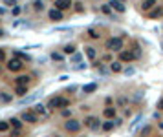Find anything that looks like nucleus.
<instances>
[{
	"mask_svg": "<svg viewBox=\"0 0 163 137\" xmlns=\"http://www.w3.org/2000/svg\"><path fill=\"white\" fill-rule=\"evenodd\" d=\"M66 130L68 132H79V128H81V123L79 121H75V119H70V121H66Z\"/></svg>",
	"mask_w": 163,
	"mask_h": 137,
	"instance_id": "obj_5",
	"label": "nucleus"
},
{
	"mask_svg": "<svg viewBox=\"0 0 163 137\" xmlns=\"http://www.w3.org/2000/svg\"><path fill=\"white\" fill-rule=\"evenodd\" d=\"M6 6H17V0H4Z\"/></svg>",
	"mask_w": 163,
	"mask_h": 137,
	"instance_id": "obj_30",
	"label": "nucleus"
},
{
	"mask_svg": "<svg viewBox=\"0 0 163 137\" xmlns=\"http://www.w3.org/2000/svg\"><path fill=\"white\" fill-rule=\"evenodd\" d=\"M0 101L9 102V101H11V95H9V93H0Z\"/></svg>",
	"mask_w": 163,
	"mask_h": 137,
	"instance_id": "obj_23",
	"label": "nucleus"
},
{
	"mask_svg": "<svg viewBox=\"0 0 163 137\" xmlns=\"http://www.w3.org/2000/svg\"><path fill=\"white\" fill-rule=\"evenodd\" d=\"M33 111H35V113H41V115H46V108H44L42 104H35L33 106Z\"/></svg>",
	"mask_w": 163,
	"mask_h": 137,
	"instance_id": "obj_16",
	"label": "nucleus"
},
{
	"mask_svg": "<svg viewBox=\"0 0 163 137\" xmlns=\"http://www.w3.org/2000/svg\"><path fill=\"white\" fill-rule=\"evenodd\" d=\"M50 18H51V20H62V11H61V9H51V11H50Z\"/></svg>",
	"mask_w": 163,
	"mask_h": 137,
	"instance_id": "obj_9",
	"label": "nucleus"
},
{
	"mask_svg": "<svg viewBox=\"0 0 163 137\" xmlns=\"http://www.w3.org/2000/svg\"><path fill=\"white\" fill-rule=\"evenodd\" d=\"M114 126H117L116 121H106V123H103V130H105V132H110Z\"/></svg>",
	"mask_w": 163,
	"mask_h": 137,
	"instance_id": "obj_14",
	"label": "nucleus"
},
{
	"mask_svg": "<svg viewBox=\"0 0 163 137\" xmlns=\"http://www.w3.org/2000/svg\"><path fill=\"white\" fill-rule=\"evenodd\" d=\"M97 90V84L95 82H92V84H86L85 88H83V91H85V93H92V91H95Z\"/></svg>",
	"mask_w": 163,
	"mask_h": 137,
	"instance_id": "obj_15",
	"label": "nucleus"
},
{
	"mask_svg": "<svg viewBox=\"0 0 163 137\" xmlns=\"http://www.w3.org/2000/svg\"><path fill=\"white\" fill-rule=\"evenodd\" d=\"M72 60H73V62H79V60H81V55H79V53H75V55H73V58H72Z\"/></svg>",
	"mask_w": 163,
	"mask_h": 137,
	"instance_id": "obj_31",
	"label": "nucleus"
},
{
	"mask_svg": "<svg viewBox=\"0 0 163 137\" xmlns=\"http://www.w3.org/2000/svg\"><path fill=\"white\" fill-rule=\"evenodd\" d=\"M86 57L90 58V60L95 58V50H93V48H86Z\"/></svg>",
	"mask_w": 163,
	"mask_h": 137,
	"instance_id": "obj_22",
	"label": "nucleus"
},
{
	"mask_svg": "<svg viewBox=\"0 0 163 137\" xmlns=\"http://www.w3.org/2000/svg\"><path fill=\"white\" fill-rule=\"evenodd\" d=\"M158 108H160V110H163V99H161L160 102H158Z\"/></svg>",
	"mask_w": 163,
	"mask_h": 137,
	"instance_id": "obj_36",
	"label": "nucleus"
},
{
	"mask_svg": "<svg viewBox=\"0 0 163 137\" xmlns=\"http://www.w3.org/2000/svg\"><path fill=\"white\" fill-rule=\"evenodd\" d=\"M15 55H17L18 58H22V60H29V57L26 55V53H20V51H17V53H15Z\"/></svg>",
	"mask_w": 163,
	"mask_h": 137,
	"instance_id": "obj_25",
	"label": "nucleus"
},
{
	"mask_svg": "<svg viewBox=\"0 0 163 137\" xmlns=\"http://www.w3.org/2000/svg\"><path fill=\"white\" fill-rule=\"evenodd\" d=\"M70 6H72V0H55V7L61 9V11L62 9H68Z\"/></svg>",
	"mask_w": 163,
	"mask_h": 137,
	"instance_id": "obj_8",
	"label": "nucleus"
},
{
	"mask_svg": "<svg viewBox=\"0 0 163 137\" xmlns=\"http://www.w3.org/2000/svg\"><path fill=\"white\" fill-rule=\"evenodd\" d=\"M9 128V123H4V121H0V132H6Z\"/></svg>",
	"mask_w": 163,
	"mask_h": 137,
	"instance_id": "obj_26",
	"label": "nucleus"
},
{
	"mask_svg": "<svg viewBox=\"0 0 163 137\" xmlns=\"http://www.w3.org/2000/svg\"><path fill=\"white\" fill-rule=\"evenodd\" d=\"M119 60H123V62H128V60H132V53L130 51H119Z\"/></svg>",
	"mask_w": 163,
	"mask_h": 137,
	"instance_id": "obj_11",
	"label": "nucleus"
},
{
	"mask_svg": "<svg viewBox=\"0 0 163 137\" xmlns=\"http://www.w3.org/2000/svg\"><path fill=\"white\" fill-rule=\"evenodd\" d=\"M28 82H29V77H28V75L17 77V84H18V86H28Z\"/></svg>",
	"mask_w": 163,
	"mask_h": 137,
	"instance_id": "obj_13",
	"label": "nucleus"
},
{
	"mask_svg": "<svg viewBox=\"0 0 163 137\" xmlns=\"http://www.w3.org/2000/svg\"><path fill=\"white\" fill-rule=\"evenodd\" d=\"M9 123H11V126H13L15 130H20V126H22V123H20V121H18V119H11V121H9Z\"/></svg>",
	"mask_w": 163,
	"mask_h": 137,
	"instance_id": "obj_21",
	"label": "nucleus"
},
{
	"mask_svg": "<svg viewBox=\"0 0 163 137\" xmlns=\"http://www.w3.org/2000/svg\"><path fill=\"white\" fill-rule=\"evenodd\" d=\"M117 104H119V106H125V104H126V99H123V97H121V99L117 101Z\"/></svg>",
	"mask_w": 163,
	"mask_h": 137,
	"instance_id": "obj_33",
	"label": "nucleus"
},
{
	"mask_svg": "<svg viewBox=\"0 0 163 137\" xmlns=\"http://www.w3.org/2000/svg\"><path fill=\"white\" fill-rule=\"evenodd\" d=\"M160 128H161V130H163V123H160Z\"/></svg>",
	"mask_w": 163,
	"mask_h": 137,
	"instance_id": "obj_39",
	"label": "nucleus"
},
{
	"mask_svg": "<svg viewBox=\"0 0 163 137\" xmlns=\"http://www.w3.org/2000/svg\"><path fill=\"white\" fill-rule=\"evenodd\" d=\"M68 104H70V101L64 99V97H53L48 106H50V108H66Z\"/></svg>",
	"mask_w": 163,
	"mask_h": 137,
	"instance_id": "obj_2",
	"label": "nucleus"
},
{
	"mask_svg": "<svg viewBox=\"0 0 163 137\" xmlns=\"http://www.w3.org/2000/svg\"><path fill=\"white\" fill-rule=\"evenodd\" d=\"M106 50L108 51H123V40H121V38H117V37L106 40Z\"/></svg>",
	"mask_w": 163,
	"mask_h": 137,
	"instance_id": "obj_1",
	"label": "nucleus"
},
{
	"mask_svg": "<svg viewBox=\"0 0 163 137\" xmlns=\"http://www.w3.org/2000/svg\"><path fill=\"white\" fill-rule=\"evenodd\" d=\"M51 58L53 60H62V55L61 53H51Z\"/></svg>",
	"mask_w": 163,
	"mask_h": 137,
	"instance_id": "obj_28",
	"label": "nucleus"
},
{
	"mask_svg": "<svg viewBox=\"0 0 163 137\" xmlns=\"http://www.w3.org/2000/svg\"><path fill=\"white\" fill-rule=\"evenodd\" d=\"M88 35H90L92 38H99V35H97V31H95V29H88Z\"/></svg>",
	"mask_w": 163,
	"mask_h": 137,
	"instance_id": "obj_27",
	"label": "nucleus"
},
{
	"mask_svg": "<svg viewBox=\"0 0 163 137\" xmlns=\"http://www.w3.org/2000/svg\"><path fill=\"white\" fill-rule=\"evenodd\" d=\"M161 15H163V9H161V6H160V7H154V9H152V11L149 13V17H150V18H158V17H161Z\"/></svg>",
	"mask_w": 163,
	"mask_h": 137,
	"instance_id": "obj_12",
	"label": "nucleus"
},
{
	"mask_svg": "<svg viewBox=\"0 0 163 137\" xmlns=\"http://www.w3.org/2000/svg\"><path fill=\"white\" fill-rule=\"evenodd\" d=\"M26 93H28V86H17V95L24 97Z\"/></svg>",
	"mask_w": 163,
	"mask_h": 137,
	"instance_id": "obj_18",
	"label": "nucleus"
},
{
	"mask_svg": "<svg viewBox=\"0 0 163 137\" xmlns=\"http://www.w3.org/2000/svg\"><path fill=\"white\" fill-rule=\"evenodd\" d=\"M85 124L88 126L90 130H99V119H95V117H86V121H85Z\"/></svg>",
	"mask_w": 163,
	"mask_h": 137,
	"instance_id": "obj_4",
	"label": "nucleus"
},
{
	"mask_svg": "<svg viewBox=\"0 0 163 137\" xmlns=\"http://www.w3.org/2000/svg\"><path fill=\"white\" fill-rule=\"evenodd\" d=\"M4 58H6V55H4V51L0 50V60H4Z\"/></svg>",
	"mask_w": 163,
	"mask_h": 137,
	"instance_id": "obj_37",
	"label": "nucleus"
},
{
	"mask_svg": "<svg viewBox=\"0 0 163 137\" xmlns=\"http://www.w3.org/2000/svg\"><path fill=\"white\" fill-rule=\"evenodd\" d=\"M156 4H158L156 0H145V2H143V9H145V11H152Z\"/></svg>",
	"mask_w": 163,
	"mask_h": 137,
	"instance_id": "obj_10",
	"label": "nucleus"
},
{
	"mask_svg": "<svg viewBox=\"0 0 163 137\" xmlns=\"http://www.w3.org/2000/svg\"><path fill=\"white\" fill-rule=\"evenodd\" d=\"M37 97H39V93H33V95H29V97H26V99H22L20 102H22V104H28V102H31V101H35V99H37Z\"/></svg>",
	"mask_w": 163,
	"mask_h": 137,
	"instance_id": "obj_20",
	"label": "nucleus"
},
{
	"mask_svg": "<svg viewBox=\"0 0 163 137\" xmlns=\"http://www.w3.org/2000/svg\"><path fill=\"white\" fill-rule=\"evenodd\" d=\"M112 9H116V11H119V13H123L125 11V4L121 2V0H110V4H108Z\"/></svg>",
	"mask_w": 163,
	"mask_h": 137,
	"instance_id": "obj_7",
	"label": "nucleus"
},
{
	"mask_svg": "<svg viewBox=\"0 0 163 137\" xmlns=\"http://www.w3.org/2000/svg\"><path fill=\"white\" fill-rule=\"evenodd\" d=\"M22 68V60L20 58H11V60L7 62V70H11V71H18Z\"/></svg>",
	"mask_w": 163,
	"mask_h": 137,
	"instance_id": "obj_3",
	"label": "nucleus"
},
{
	"mask_svg": "<svg viewBox=\"0 0 163 137\" xmlns=\"http://www.w3.org/2000/svg\"><path fill=\"white\" fill-rule=\"evenodd\" d=\"M0 37H4V31H2V29H0Z\"/></svg>",
	"mask_w": 163,
	"mask_h": 137,
	"instance_id": "obj_38",
	"label": "nucleus"
},
{
	"mask_svg": "<svg viewBox=\"0 0 163 137\" xmlns=\"http://www.w3.org/2000/svg\"><path fill=\"white\" fill-rule=\"evenodd\" d=\"M33 6H35V9H42V7H44L41 0H35V4H33Z\"/></svg>",
	"mask_w": 163,
	"mask_h": 137,
	"instance_id": "obj_29",
	"label": "nucleus"
},
{
	"mask_svg": "<svg viewBox=\"0 0 163 137\" xmlns=\"http://www.w3.org/2000/svg\"><path fill=\"white\" fill-rule=\"evenodd\" d=\"M70 113H72V111H70V110H62V115H64V117H68V115H70Z\"/></svg>",
	"mask_w": 163,
	"mask_h": 137,
	"instance_id": "obj_35",
	"label": "nucleus"
},
{
	"mask_svg": "<svg viewBox=\"0 0 163 137\" xmlns=\"http://www.w3.org/2000/svg\"><path fill=\"white\" fill-rule=\"evenodd\" d=\"M121 2H123V0H121Z\"/></svg>",
	"mask_w": 163,
	"mask_h": 137,
	"instance_id": "obj_40",
	"label": "nucleus"
},
{
	"mask_svg": "<svg viewBox=\"0 0 163 137\" xmlns=\"http://www.w3.org/2000/svg\"><path fill=\"white\" fill-rule=\"evenodd\" d=\"M64 53H75V46H72V44H68V46L64 48Z\"/></svg>",
	"mask_w": 163,
	"mask_h": 137,
	"instance_id": "obj_24",
	"label": "nucleus"
},
{
	"mask_svg": "<svg viewBox=\"0 0 163 137\" xmlns=\"http://www.w3.org/2000/svg\"><path fill=\"white\" fill-rule=\"evenodd\" d=\"M110 70H112V71H116V73H119V71L123 70V66H121V62H117V60H116V62H112V66H110Z\"/></svg>",
	"mask_w": 163,
	"mask_h": 137,
	"instance_id": "obj_17",
	"label": "nucleus"
},
{
	"mask_svg": "<svg viewBox=\"0 0 163 137\" xmlns=\"http://www.w3.org/2000/svg\"><path fill=\"white\" fill-rule=\"evenodd\" d=\"M22 121H26V123H37V113L35 111H22Z\"/></svg>",
	"mask_w": 163,
	"mask_h": 137,
	"instance_id": "obj_6",
	"label": "nucleus"
},
{
	"mask_svg": "<svg viewBox=\"0 0 163 137\" xmlns=\"http://www.w3.org/2000/svg\"><path fill=\"white\" fill-rule=\"evenodd\" d=\"M18 13H20V7L15 6V7H13V15H18Z\"/></svg>",
	"mask_w": 163,
	"mask_h": 137,
	"instance_id": "obj_34",
	"label": "nucleus"
},
{
	"mask_svg": "<svg viewBox=\"0 0 163 137\" xmlns=\"http://www.w3.org/2000/svg\"><path fill=\"white\" fill-rule=\"evenodd\" d=\"M105 117H108V119L116 117V108H106V110H105Z\"/></svg>",
	"mask_w": 163,
	"mask_h": 137,
	"instance_id": "obj_19",
	"label": "nucleus"
},
{
	"mask_svg": "<svg viewBox=\"0 0 163 137\" xmlns=\"http://www.w3.org/2000/svg\"><path fill=\"white\" fill-rule=\"evenodd\" d=\"M101 9H103V13H106V15H110V7H108V6H103Z\"/></svg>",
	"mask_w": 163,
	"mask_h": 137,
	"instance_id": "obj_32",
	"label": "nucleus"
}]
</instances>
